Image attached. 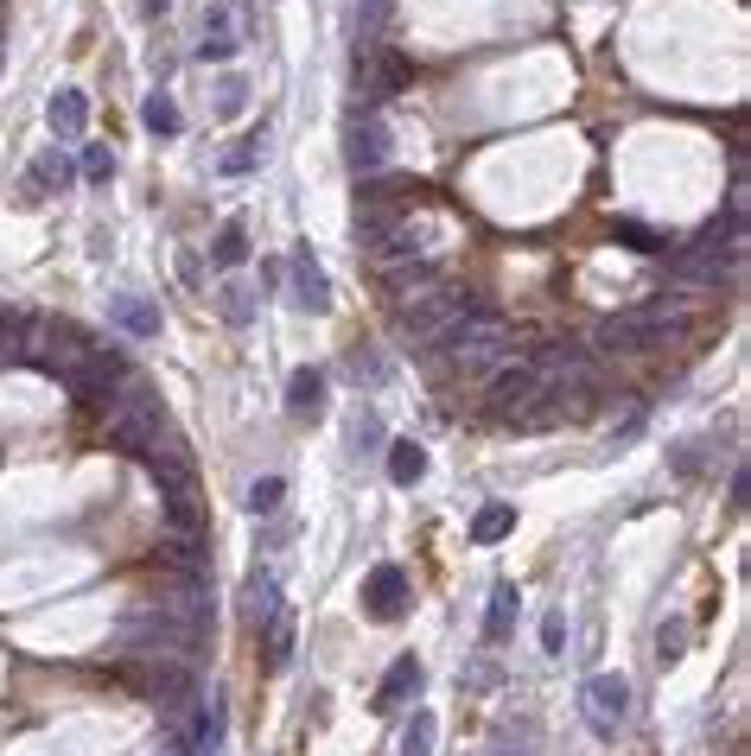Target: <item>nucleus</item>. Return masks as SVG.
<instances>
[{
    "mask_svg": "<svg viewBox=\"0 0 751 756\" xmlns=\"http://www.w3.org/2000/svg\"><path fill=\"white\" fill-rule=\"evenodd\" d=\"M115 325L128 330V337H159V305H147V300H115Z\"/></svg>",
    "mask_w": 751,
    "mask_h": 756,
    "instance_id": "21",
    "label": "nucleus"
},
{
    "mask_svg": "<svg viewBox=\"0 0 751 756\" xmlns=\"http://www.w3.org/2000/svg\"><path fill=\"white\" fill-rule=\"evenodd\" d=\"M242 96H249V90H242V76H223V90H217V115H236Z\"/></svg>",
    "mask_w": 751,
    "mask_h": 756,
    "instance_id": "34",
    "label": "nucleus"
},
{
    "mask_svg": "<svg viewBox=\"0 0 751 756\" xmlns=\"http://www.w3.org/2000/svg\"><path fill=\"white\" fill-rule=\"evenodd\" d=\"M210 261H217V267H242V261H249V235H242V223H223V235L210 242Z\"/></svg>",
    "mask_w": 751,
    "mask_h": 756,
    "instance_id": "25",
    "label": "nucleus"
},
{
    "mask_svg": "<svg viewBox=\"0 0 751 756\" xmlns=\"http://www.w3.org/2000/svg\"><path fill=\"white\" fill-rule=\"evenodd\" d=\"M261 649H268V668H286V655H293V610H281V617L261 630Z\"/></svg>",
    "mask_w": 751,
    "mask_h": 756,
    "instance_id": "24",
    "label": "nucleus"
},
{
    "mask_svg": "<svg viewBox=\"0 0 751 756\" xmlns=\"http://www.w3.org/2000/svg\"><path fill=\"white\" fill-rule=\"evenodd\" d=\"M286 413H293V420H319V413H325V376H319V369H293V381H286Z\"/></svg>",
    "mask_w": 751,
    "mask_h": 756,
    "instance_id": "13",
    "label": "nucleus"
},
{
    "mask_svg": "<svg viewBox=\"0 0 751 756\" xmlns=\"http://www.w3.org/2000/svg\"><path fill=\"white\" fill-rule=\"evenodd\" d=\"M83 178H90V185H108V178H115V153H108V147H83Z\"/></svg>",
    "mask_w": 751,
    "mask_h": 756,
    "instance_id": "32",
    "label": "nucleus"
},
{
    "mask_svg": "<svg viewBox=\"0 0 751 756\" xmlns=\"http://www.w3.org/2000/svg\"><path fill=\"white\" fill-rule=\"evenodd\" d=\"M242 605H249V623H255V630H268V623H274V617H281V585L268 579V573H249V585H242Z\"/></svg>",
    "mask_w": 751,
    "mask_h": 756,
    "instance_id": "17",
    "label": "nucleus"
},
{
    "mask_svg": "<svg viewBox=\"0 0 751 756\" xmlns=\"http://www.w3.org/2000/svg\"><path fill=\"white\" fill-rule=\"evenodd\" d=\"M281 280L293 286V300H286V305H300V312H325V305H332V280L312 267V254H306V249L286 261V274H281Z\"/></svg>",
    "mask_w": 751,
    "mask_h": 756,
    "instance_id": "10",
    "label": "nucleus"
},
{
    "mask_svg": "<svg viewBox=\"0 0 751 756\" xmlns=\"http://www.w3.org/2000/svg\"><path fill=\"white\" fill-rule=\"evenodd\" d=\"M0 369H7V356H0Z\"/></svg>",
    "mask_w": 751,
    "mask_h": 756,
    "instance_id": "38",
    "label": "nucleus"
},
{
    "mask_svg": "<svg viewBox=\"0 0 751 756\" xmlns=\"http://www.w3.org/2000/svg\"><path fill=\"white\" fill-rule=\"evenodd\" d=\"M217 312H223L230 325H249V318H255V312H249V293H242V286H223V293H217Z\"/></svg>",
    "mask_w": 751,
    "mask_h": 756,
    "instance_id": "33",
    "label": "nucleus"
},
{
    "mask_svg": "<svg viewBox=\"0 0 751 756\" xmlns=\"http://www.w3.org/2000/svg\"><path fill=\"white\" fill-rule=\"evenodd\" d=\"M64 185H71V159H64V153H39V159H32V172H27V198L39 203V198H52V191H64Z\"/></svg>",
    "mask_w": 751,
    "mask_h": 756,
    "instance_id": "16",
    "label": "nucleus"
},
{
    "mask_svg": "<svg viewBox=\"0 0 751 756\" xmlns=\"http://www.w3.org/2000/svg\"><path fill=\"white\" fill-rule=\"evenodd\" d=\"M510 528H517V508H510V503H484L478 515H471V540H478V547L503 540Z\"/></svg>",
    "mask_w": 751,
    "mask_h": 756,
    "instance_id": "20",
    "label": "nucleus"
},
{
    "mask_svg": "<svg viewBox=\"0 0 751 756\" xmlns=\"http://www.w3.org/2000/svg\"><path fill=\"white\" fill-rule=\"evenodd\" d=\"M510 630H517V591L510 585H497L491 591V617H484V642H510Z\"/></svg>",
    "mask_w": 751,
    "mask_h": 756,
    "instance_id": "22",
    "label": "nucleus"
},
{
    "mask_svg": "<svg viewBox=\"0 0 751 756\" xmlns=\"http://www.w3.org/2000/svg\"><path fill=\"white\" fill-rule=\"evenodd\" d=\"M466 312H478L471 305V293H452V286H434V293H415V300L401 305V337H415V344H434L446 325H459Z\"/></svg>",
    "mask_w": 751,
    "mask_h": 756,
    "instance_id": "4",
    "label": "nucleus"
},
{
    "mask_svg": "<svg viewBox=\"0 0 751 756\" xmlns=\"http://www.w3.org/2000/svg\"><path fill=\"white\" fill-rule=\"evenodd\" d=\"M408 693H420V661H415V655H401L389 674H383V686H376V712H383V718H389V712H401V700H408Z\"/></svg>",
    "mask_w": 751,
    "mask_h": 756,
    "instance_id": "11",
    "label": "nucleus"
},
{
    "mask_svg": "<svg viewBox=\"0 0 751 756\" xmlns=\"http://www.w3.org/2000/svg\"><path fill=\"white\" fill-rule=\"evenodd\" d=\"M147 471H154L159 496H166V490H191V477H198V458H191V445H185L179 432H159L154 445H147Z\"/></svg>",
    "mask_w": 751,
    "mask_h": 756,
    "instance_id": "8",
    "label": "nucleus"
},
{
    "mask_svg": "<svg viewBox=\"0 0 751 756\" xmlns=\"http://www.w3.org/2000/svg\"><path fill=\"white\" fill-rule=\"evenodd\" d=\"M198 57H217V64H223V57H236L230 13H223V7H210V13H205V45H198Z\"/></svg>",
    "mask_w": 751,
    "mask_h": 756,
    "instance_id": "23",
    "label": "nucleus"
},
{
    "mask_svg": "<svg viewBox=\"0 0 751 756\" xmlns=\"http://www.w3.org/2000/svg\"><path fill=\"white\" fill-rule=\"evenodd\" d=\"M159 432H166V407L147 381H128L122 395H108V445H122V452L147 458Z\"/></svg>",
    "mask_w": 751,
    "mask_h": 756,
    "instance_id": "3",
    "label": "nucleus"
},
{
    "mask_svg": "<svg viewBox=\"0 0 751 756\" xmlns=\"http://www.w3.org/2000/svg\"><path fill=\"white\" fill-rule=\"evenodd\" d=\"M45 122H52V134H83V122H90V96H83V90H58L52 108H45Z\"/></svg>",
    "mask_w": 751,
    "mask_h": 756,
    "instance_id": "18",
    "label": "nucleus"
},
{
    "mask_svg": "<svg viewBox=\"0 0 751 756\" xmlns=\"http://www.w3.org/2000/svg\"><path fill=\"white\" fill-rule=\"evenodd\" d=\"M159 515H166V534H191V540H205V508L191 490H166L159 496Z\"/></svg>",
    "mask_w": 751,
    "mask_h": 756,
    "instance_id": "14",
    "label": "nucleus"
},
{
    "mask_svg": "<svg viewBox=\"0 0 751 756\" xmlns=\"http://www.w3.org/2000/svg\"><path fill=\"white\" fill-rule=\"evenodd\" d=\"M580 706H586L593 737H618L624 718H630V681H624V674H593L586 693H580Z\"/></svg>",
    "mask_w": 751,
    "mask_h": 756,
    "instance_id": "6",
    "label": "nucleus"
},
{
    "mask_svg": "<svg viewBox=\"0 0 751 756\" xmlns=\"http://www.w3.org/2000/svg\"><path fill=\"white\" fill-rule=\"evenodd\" d=\"M434 732H440V725H434V712H415V718H408V732H401V756H434Z\"/></svg>",
    "mask_w": 751,
    "mask_h": 756,
    "instance_id": "26",
    "label": "nucleus"
},
{
    "mask_svg": "<svg viewBox=\"0 0 751 756\" xmlns=\"http://www.w3.org/2000/svg\"><path fill=\"white\" fill-rule=\"evenodd\" d=\"M389 477L401 483V490H415V483L427 477V452H420L415 439H395L389 445Z\"/></svg>",
    "mask_w": 751,
    "mask_h": 756,
    "instance_id": "19",
    "label": "nucleus"
},
{
    "mask_svg": "<svg viewBox=\"0 0 751 756\" xmlns=\"http://www.w3.org/2000/svg\"><path fill=\"white\" fill-rule=\"evenodd\" d=\"M376 445H383V420H376V413L363 407V413H357V427H351V452H357V458H376Z\"/></svg>",
    "mask_w": 751,
    "mask_h": 756,
    "instance_id": "29",
    "label": "nucleus"
},
{
    "mask_svg": "<svg viewBox=\"0 0 751 756\" xmlns=\"http://www.w3.org/2000/svg\"><path fill=\"white\" fill-rule=\"evenodd\" d=\"M681 330H688V318H681L675 305L649 300V305H630V312H612V318L593 330V344L612 350V356H644V350H669Z\"/></svg>",
    "mask_w": 751,
    "mask_h": 756,
    "instance_id": "2",
    "label": "nucleus"
},
{
    "mask_svg": "<svg viewBox=\"0 0 751 756\" xmlns=\"http://www.w3.org/2000/svg\"><path fill=\"white\" fill-rule=\"evenodd\" d=\"M389 153H395V140L383 127V115L376 108H351V122H344V166L357 178H376L389 166Z\"/></svg>",
    "mask_w": 751,
    "mask_h": 756,
    "instance_id": "5",
    "label": "nucleus"
},
{
    "mask_svg": "<svg viewBox=\"0 0 751 756\" xmlns=\"http://www.w3.org/2000/svg\"><path fill=\"white\" fill-rule=\"evenodd\" d=\"M681 649H688V623L675 617V623H663V630H656V661H681Z\"/></svg>",
    "mask_w": 751,
    "mask_h": 756,
    "instance_id": "31",
    "label": "nucleus"
},
{
    "mask_svg": "<svg viewBox=\"0 0 751 756\" xmlns=\"http://www.w3.org/2000/svg\"><path fill=\"white\" fill-rule=\"evenodd\" d=\"M140 122L154 127V134H179L185 115H179V102L173 96H147V108H140Z\"/></svg>",
    "mask_w": 751,
    "mask_h": 756,
    "instance_id": "27",
    "label": "nucleus"
},
{
    "mask_svg": "<svg viewBox=\"0 0 751 756\" xmlns=\"http://www.w3.org/2000/svg\"><path fill=\"white\" fill-rule=\"evenodd\" d=\"M159 559H166V573H198V579H210V554H205V540H191V534H166V540H159Z\"/></svg>",
    "mask_w": 751,
    "mask_h": 756,
    "instance_id": "15",
    "label": "nucleus"
},
{
    "mask_svg": "<svg viewBox=\"0 0 751 756\" xmlns=\"http://www.w3.org/2000/svg\"><path fill=\"white\" fill-rule=\"evenodd\" d=\"M383 286H389L395 300H415V293L440 286V267L434 261H395V267H383Z\"/></svg>",
    "mask_w": 751,
    "mask_h": 756,
    "instance_id": "12",
    "label": "nucleus"
},
{
    "mask_svg": "<svg viewBox=\"0 0 751 756\" xmlns=\"http://www.w3.org/2000/svg\"><path fill=\"white\" fill-rule=\"evenodd\" d=\"M542 649H547V655L567 649V623H561V617H542Z\"/></svg>",
    "mask_w": 751,
    "mask_h": 756,
    "instance_id": "36",
    "label": "nucleus"
},
{
    "mask_svg": "<svg viewBox=\"0 0 751 756\" xmlns=\"http://www.w3.org/2000/svg\"><path fill=\"white\" fill-rule=\"evenodd\" d=\"M261 147H268V122H261L255 134H249V140L230 153V159H223V172H255V153H261Z\"/></svg>",
    "mask_w": 751,
    "mask_h": 756,
    "instance_id": "30",
    "label": "nucleus"
},
{
    "mask_svg": "<svg viewBox=\"0 0 751 756\" xmlns=\"http://www.w3.org/2000/svg\"><path fill=\"white\" fill-rule=\"evenodd\" d=\"M434 350H446L452 356V369L459 376H491V369H503L510 356H517V330L503 325L497 312H466L459 325H446L440 337H434Z\"/></svg>",
    "mask_w": 751,
    "mask_h": 756,
    "instance_id": "1",
    "label": "nucleus"
},
{
    "mask_svg": "<svg viewBox=\"0 0 751 756\" xmlns=\"http://www.w3.org/2000/svg\"><path fill=\"white\" fill-rule=\"evenodd\" d=\"M286 503V477H255L249 483V515H274Z\"/></svg>",
    "mask_w": 751,
    "mask_h": 756,
    "instance_id": "28",
    "label": "nucleus"
},
{
    "mask_svg": "<svg viewBox=\"0 0 751 756\" xmlns=\"http://www.w3.org/2000/svg\"><path fill=\"white\" fill-rule=\"evenodd\" d=\"M618 235H624V242H630L637 254H656V249H663V242H656V235H649L644 223H618Z\"/></svg>",
    "mask_w": 751,
    "mask_h": 756,
    "instance_id": "35",
    "label": "nucleus"
},
{
    "mask_svg": "<svg viewBox=\"0 0 751 756\" xmlns=\"http://www.w3.org/2000/svg\"><path fill=\"white\" fill-rule=\"evenodd\" d=\"M408 573L401 566H369V579H363V610L376 617V623H395L401 610H408Z\"/></svg>",
    "mask_w": 751,
    "mask_h": 756,
    "instance_id": "9",
    "label": "nucleus"
},
{
    "mask_svg": "<svg viewBox=\"0 0 751 756\" xmlns=\"http://www.w3.org/2000/svg\"><path fill=\"white\" fill-rule=\"evenodd\" d=\"M466 686H471V693H484V686H497V661H478V668L466 674Z\"/></svg>",
    "mask_w": 751,
    "mask_h": 756,
    "instance_id": "37",
    "label": "nucleus"
},
{
    "mask_svg": "<svg viewBox=\"0 0 751 756\" xmlns=\"http://www.w3.org/2000/svg\"><path fill=\"white\" fill-rule=\"evenodd\" d=\"M535 388H542L535 363H529V356H510L503 369H491V376H484V401H491L497 420H517L522 407L535 401Z\"/></svg>",
    "mask_w": 751,
    "mask_h": 756,
    "instance_id": "7",
    "label": "nucleus"
}]
</instances>
